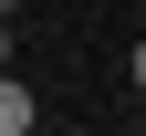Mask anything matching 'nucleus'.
Segmentation results:
<instances>
[{
    "instance_id": "f257e3e1",
    "label": "nucleus",
    "mask_w": 146,
    "mask_h": 136,
    "mask_svg": "<svg viewBox=\"0 0 146 136\" xmlns=\"http://www.w3.org/2000/svg\"><path fill=\"white\" fill-rule=\"evenodd\" d=\"M31 115H42V105H31V84L0 63V136H31Z\"/></svg>"
},
{
    "instance_id": "f03ea898",
    "label": "nucleus",
    "mask_w": 146,
    "mask_h": 136,
    "mask_svg": "<svg viewBox=\"0 0 146 136\" xmlns=\"http://www.w3.org/2000/svg\"><path fill=\"white\" fill-rule=\"evenodd\" d=\"M125 73H136V94H146V42H136V52H125Z\"/></svg>"
},
{
    "instance_id": "7ed1b4c3",
    "label": "nucleus",
    "mask_w": 146,
    "mask_h": 136,
    "mask_svg": "<svg viewBox=\"0 0 146 136\" xmlns=\"http://www.w3.org/2000/svg\"><path fill=\"white\" fill-rule=\"evenodd\" d=\"M0 63H11V21H0Z\"/></svg>"
}]
</instances>
